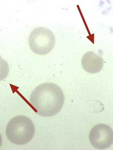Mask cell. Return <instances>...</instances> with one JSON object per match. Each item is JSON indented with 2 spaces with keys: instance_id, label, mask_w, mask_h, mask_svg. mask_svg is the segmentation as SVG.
Masks as SVG:
<instances>
[{
  "instance_id": "obj_1",
  "label": "cell",
  "mask_w": 113,
  "mask_h": 150,
  "mask_svg": "<svg viewBox=\"0 0 113 150\" xmlns=\"http://www.w3.org/2000/svg\"><path fill=\"white\" fill-rule=\"evenodd\" d=\"M65 97L61 88L54 83H45L37 86L31 93L30 103L38 115L53 116L64 105Z\"/></svg>"
},
{
  "instance_id": "obj_2",
  "label": "cell",
  "mask_w": 113,
  "mask_h": 150,
  "mask_svg": "<svg viewBox=\"0 0 113 150\" xmlns=\"http://www.w3.org/2000/svg\"><path fill=\"white\" fill-rule=\"evenodd\" d=\"M35 132L34 125L25 116H18L11 119L6 126V134L13 144L22 145L29 142Z\"/></svg>"
},
{
  "instance_id": "obj_3",
  "label": "cell",
  "mask_w": 113,
  "mask_h": 150,
  "mask_svg": "<svg viewBox=\"0 0 113 150\" xmlns=\"http://www.w3.org/2000/svg\"><path fill=\"white\" fill-rule=\"evenodd\" d=\"M29 46L35 53L45 55L54 48L55 37L52 32L47 28L37 27L33 29L29 36Z\"/></svg>"
},
{
  "instance_id": "obj_4",
  "label": "cell",
  "mask_w": 113,
  "mask_h": 150,
  "mask_svg": "<svg viewBox=\"0 0 113 150\" xmlns=\"http://www.w3.org/2000/svg\"><path fill=\"white\" fill-rule=\"evenodd\" d=\"M89 140L95 148L99 150L108 149L113 142L112 129L105 124L96 125L90 131Z\"/></svg>"
},
{
  "instance_id": "obj_5",
  "label": "cell",
  "mask_w": 113,
  "mask_h": 150,
  "mask_svg": "<svg viewBox=\"0 0 113 150\" xmlns=\"http://www.w3.org/2000/svg\"><path fill=\"white\" fill-rule=\"evenodd\" d=\"M81 64L84 70L90 74L99 72L104 66V61L101 56L93 52H87L82 57Z\"/></svg>"
},
{
  "instance_id": "obj_6",
  "label": "cell",
  "mask_w": 113,
  "mask_h": 150,
  "mask_svg": "<svg viewBox=\"0 0 113 150\" xmlns=\"http://www.w3.org/2000/svg\"><path fill=\"white\" fill-rule=\"evenodd\" d=\"M9 71L10 68L8 64L0 55V81L7 78Z\"/></svg>"
},
{
  "instance_id": "obj_7",
  "label": "cell",
  "mask_w": 113,
  "mask_h": 150,
  "mask_svg": "<svg viewBox=\"0 0 113 150\" xmlns=\"http://www.w3.org/2000/svg\"><path fill=\"white\" fill-rule=\"evenodd\" d=\"M2 144V138L1 136V134H0V148Z\"/></svg>"
}]
</instances>
